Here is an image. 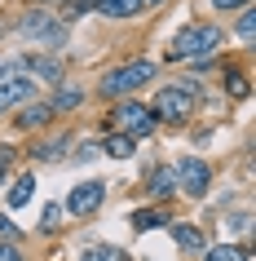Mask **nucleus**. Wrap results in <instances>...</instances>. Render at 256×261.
Instances as JSON below:
<instances>
[{
  "label": "nucleus",
  "instance_id": "8",
  "mask_svg": "<svg viewBox=\"0 0 256 261\" xmlns=\"http://www.w3.org/2000/svg\"><path fill=\"white\" fill-rule=\"evenodd\" d=\"M14 71H31L36 80H49V84H58L62 80V67H58L49 54H27V58H14Z\"/></svg>",
  "mask_w": 256,
  "mask_h": 261
},
{
  "label": "nucleus",
  "instance_id": "22",
  "mask_svg": "<svg viewBox=\"0 0 256 261\" xmlns=\"http://www.w3.org/2000/svg\"><path fill=\"white\" fill-rule=\"evenodd\" d=\"M58 217H62V208H58V204H49V208H44V230H53V226H58Z\"/></svg>",
  "mask_w": 256,
  "mask_h": 261
},
{
  "label": "nucleus",
  "instance_id": "19",
  "mask_svg": "<svg viewBox=\"0 0 256 261\" xmlns=\"http://www.w3.org/2000/svg\"><path fill=\"white\" fill-rule=\"evenodd\" d=\"M62 146H67V138H53V142H40V146H36V160H58V155H62Z\"/></svg>",
  "mask_w": 256,
  "mask_h": 261
},
{
  "label": "nucleus",
  "instance_id": "28",
  "mask_svg": "<svg viewBox=\"0 0 256 261\" xmlns=\"http://www.w3.org/2000/svg\"><path fill=\"white\" fill-rule=\"evenodd\" d=\"M150 5H159V0H141V9H150Z\"/></svg>",
  "mask_w": 256,
  "mask_h": 261
},
{
  "label": "nucleus",
  "instance_id": "6",
  "mask_svg": "<svg viewBox=\"0 0 256 261\" xmlns=\"http://www.w3.org/2000/svg\"><path fill=\"white\" fill-rule=\"evenodd\" d=\"M173 173H177V186H181L186 195H194V199H199V195H208V181H212V168L203 164V160L186 155V160H181V164H177Z\"/></svg>",
  "mask_w": 256,
  "mask_h": 261
},
{
  "label": "nucleus",
  "instance_id": "16",
  "mask_svg": "<svg viewBox=\"0 0 256 261\" xmlns=\"http://www.w3.org/2000/svg\"><path fill=\"white\" fill-rule=\"evenodd\" d=\"M203 261H247V252L234 248V244H216V248H208V257H203Z\"/></svg>",
  "mask_w": 256,
  "mask_h": 261
},
{
  "label": "nucleus",
  "instance_id": "18",
  "mask_svg": "<svg viewBox=\"0 0 256 261\" xmlns=\"http://www.w3.org/2000/svg\"><path fill=\"white\" fill-rule=\"evenodd\" d=\"M80 261H124V252L120 248H106V244H97V248H89Z\"/></svg>",
  "mask_w": 256,
  "mask_h": 261
},
{
  "label": "nucleus",
  "instance_id": "11",
  "mask_svg": "<svg viewBox=\"0 0 256 261\" xmlns=\"http://www.w3.org/2000/svg\"><path fill=\"white\" fill-rule=\"evenodd\" d=\"M173 239H177V248H186V252H203V230L199 226H173Z\"/></svg>",
  "mask_w": 256,
  "mask_h": 261
},
{
  "label": "nucleus",
  "instance_id": "15",
  "mask_svg": "<svg viewBox=\"0 0 256 261\" xmlns=\"http://www.w3.org/2000/svg\"><path fill=\"white\" fill-rule=\"evenodd\" d=\"M49 115H53V107H49V102H31V107L22 111V115H18V124H27V128H36V124H44Z\"/></svg>",
  "mask_w": 256,
  "mask_h": 261
},
{
  "label": "nucleus",
  "instance_id": "21",
  "mask_svg": "<svg viewBox=\"0 0 256 261\" xmlns=\"http://www.w3.org/2000/svg\"><path fill=\"white\" fill-rule=\"evenodd\" d=\"M252 31H256V18H252V9L239 18V40H252Z\"/></svg>",
  "mask_w": 256,
  "mask_h": 261
},
{
  "label": "nucleus",
  "instance_id": "13",
  "mask_svg": "<svg viewBox=\"0 0 256 261\" xmlns=\"http://www.w3.org/2000/svg\"><path fill=\"white\" fill-rule=\"evenodd\" d=\"M159 226H168V213H159V208H141V213H133V230H159Z\"/></svg>",
  "mask_w": 256,
  "mask_h": 261
},
{
  "label": "nucleus",
  "instance_id": "9",
  "mask_svg": "<svg viewBox=\"0 0 256 261\" xmlns=\"http://www.w3.org/2000/svg\"><path fill=\"white\" fill-rule=\"evenodd\" d=\"M31 102V80H0V111H14Z\"/></svg>",
  "mask_w": 256,
  "mask_h": 261
},
{
  "label": "nucleus",
  "instance_id": "27",
  "mask_svg": "<svg viewBox=\"0 0 256 261\" xmlns=\"http://www.w3.org/2000/svg\"><path fill=\"white\" fill-rule=\"evenodd\" d=\"M5 160H9V151H0V177H5Z\"/></svg>",
  "mask_w": 256,
  "mask_h": 261
},
{
  "label": "nucleus",
  "instance_id": "24",
  "mask_svg": "<svg viewBox=\"0 0 256 261\" xmlns=\"http://www.w3.org/2000/svg\"><path fill=\"white\" fill-rule=\"evenodd\" d=\"M212 9H243V5H252V0H208Z\"/></svg>",
  "mask_w": 256,
  "mask_h": 261
},
{
  "label": "nucleus",
  "instance_id": "23",
  "mask_svg": "<svg viewBox=\"0 0 256 261\" xmlns=\"http://www.w3.org/2000/svg\"><path fill=\"white\" fill-rule=\"evenodd\" d=\"M230 93H234V97H247V80H243V75H230Z\"/></svg>",
  "mask_w": 256,
  "mask_h": 261
},
{
  "label": "nucleus",
  "instance_id": "26",
  "mask_svg": "<svg viewBox=\"0 0 256 261\" xmlns=\"http://www.w3.org/2000/svg\"><path fill=\"white\" fill-rule=\"evenodd\" d=\"M0 234H18V226H14L9 217H0Z\"/></svg>",
  "mask_w": 256,
  "mask_h": 261
},
{
  "label": "nucleus",
  "instance_id": "17",
  "mask_svg": "<svg viewBox=\"0 0 256 261\" xmlns=\"http://www.w3.org/2000/svg\"><path fill=\"white\" fill-rule=\"evenodd\" d=\"M106 155H115V160H128V155H133V138H128V133H115V138H106Z\"/></svg>",
  "mask_w": 256,
  "mask_h": 261
},
{
  "label": "nucleus",
  "instance_id": "1",
  "mask_svg": "<svg viewBox=\"0 0 256 261\" xmlns=\"http://www.w3.org/2000/svg\"><path fill=\"white\" fill-rule=\"evenodd\" d=\"M221 40H225L221 27H212V22H194V27L177 31V40L168 44V58H173V62H181V58H208Z\"/></svg>",
  "mask_w": 256,
  "mask_h": 261
},
{
  "label": "nucleus",
  "instance_id": "25",
  "mask_svg": "<svg viewBox=\"0 0 256 261\" xmlns=\"http://www.w3.org/2000/svg\"><path fill=\"white\" fill-rule=\"evenodd\" d=\"M0 261H22V257H18L14 244H0Z\"/></svg>",
  "mask_w": 256,
  "mask_h": 261
},
{
  "label": "nucleus",
  "instance_id": "5",
  "mask_svg": "<svg viewBox=\"0 0 256 261\" xmlns=\"http://www.w3.org/2000/svg\"><path fill=\"white\" fill-rule=\"evenodd\" d=\"M115 120H120V133H128V138H146V133H155V111L141 107V102H120V111H115Z\"/></svg>",
  "mask_w": 256,
  "mask_h": 261
},
{
  "label": "nucleus",
  "instance_id": "14",
  "mask_svg": "<svg viewBox=\"0 0 256 261\" xmlns=\"http://www.w3.org/2000/svg\"><path fill=\"white\" fill-rule=\"evenodd\" d=\"M150 195H159V199H168V195L177 191V173L173 168H159V173H155V177H150V186H146Z\"/></svg>",
  "mask_w": 256,
  "mask_h": 261
},
{
  "label": "nucleus",
  "instance_id": "3",
  "mask_svg": "<svg viewBox=\"0 0 256 261\" xmlns=\"http://www.w3.org/2000/svg\"><path fill=\"white\" fill-rule=\"evenodd\" d=\"M18 36H22V40H31V44H49V49H53V44L67 40V27H62L53 14H44V9H31V14L18 22Z\"/></svg>",
  "mask_w": 256,
  "mask_h": 261
},
{
  "label": "nucleus",
  "instance_id": "12",
  "mask_svg": "<svg viewBox=\"0 0 256 261\" xmlns=\"http://www.w3.org/2000/svg\"><path fill=\"white\" fill-rule=\"evenodd\" d=\"M31 195H36V177H18L14 186H9V213H18Z\"/></svg>",
  "mask_w": 256,
  "mask_h": 261
},
{
  "label": "nucleus",
  "instance_id": "2",
  "mask_svg": "<svg viewBox=\"0 0 256 261\" xmlns=\"http://www.w3.org/2000/svg\"><path fill=\"white\" fill-rule=\"evenodd\" d=\"M146 80H155V62L150 58H137V62H124V67H115L102 80V93L106 97H120V93H133V89H141Z\"/></svg>",
  "mask_w": 256,
  "mask_h": 261
},
{
  "label": "nucleus",
  "instance_id": "7",
  "mask_svg": "<svg viewBox=\"0 0 256 261\" xmlns=\"http://www.w3.org/2000/svg\"><path fill=\"white\" fill-rule=\"evenodd\" d=\"M102 199H106V181H84V186H75L67 199V208L75 213V217H89V213H97L102 208Z\"/></svg>",
  "mask_w": 256,
  "mask_h": 261
},
{
  "label": "nucleus",
  "instance_id": "10",
  "mask_svg": "<svg viewBox=\"0 0 256 261\" xmlns=\"http://www.w3.org/2000/svg\"><path fill=\"white\" fill-rule=\"evenodd\" d=\"M97 5V14H106V18H137L141 14V0H93Z\"/></svg>",
  "mask_w": 256,
  "mask_h": 261
},
{
  "label": "nucleus",
  "instance_id": "20",
  "mask_svg": "<svg viewBox=\"0 0 256 261\" xmlns=\"http://www.w3.org/2000/svg\"><path fill=\"white\" fill-rule=\"evenodd\" d=\"M80 102H84V97L75 93V89H62V93H58L49 107H53V111H71V107H80Z\"/></svg>",
  "mask_w": 256,
  "mask_h": 261
},
{
  "label": "nucleus",
  "instance_id": "4",
  "mask_svg": "<svg viewBox=\"0 0 256 261\" xmlns=\"http://www.w3.org/2000/svg\"><path fill=\"white\" fill-rule=\"evenodd\" d=\"M190 107H194V84H168V89H159L155 93V115H163V120H186Z\"/></svg>",
  "mask_w": 256,
  "mask_h": 261
}]
</instances>
